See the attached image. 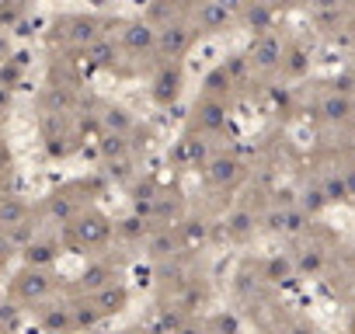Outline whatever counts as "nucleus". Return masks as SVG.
<instances>
[{"label":"nucleus","mask_w":355,"mask_h":334,"mask_svg":"<svg viewBox=\"0 0 355 334\" xmlns=\"http://www.w3.org/2000/svg\"><path fill=\"white\" fill-rule=\"evenodd\" d=\"M4 108H8V87L0 84V112H4Z\"/></svg>","instance_id":"4"},{"label":"nucleus","mask_w":355,"mask_h":334,"mask_svg":"<svg viewBox=\"0 0 355 334\" xmlns=\"http://www.w3.org/2000/svg\"><path fill=\"white\" fill-rule=\"evenodd\" d=\"M49 289V282L39 275V272H28V275H21V282H18V292L21 296H42Z\"/></svg>","instance_id":"1"},{"label":"nucleus","mask_w":355,"mask_h":334,"mask_svg":"<svg viewBox=\"0 0 355 334\" xmlns=\"http://www.w3.org/2000/svg\"><path fill=\"white\" fill-rule=\"evenodd\" d=\"M8 53H11V46H8V39L0 35V60H8Z\"/></svg>","instance_id":"3"},{"label":"nucleus","mask_w":355,"mask_h":334,"mask_svg":"<svg viewBox=\"0 0 355 334\" xmlns=\"http://www.w3.org/2000/svg\"><path fill=\"white\" fill-rule=\"evenodd\" d=\"M4 164H8V146L0 143V167H4Z\"/></svg>","instance_id":"5"},{"label":"nucleus","mask_w":355,"mask_h":334,"mask_svg":"<svg viewBox=\"0 0 355 334\" xmlns=\"http://www.w3.org/2000/svg\"><path fill=\"white\" fill-rule=\"evenodd\" d=\"M21 216H25V206H21L18 199H11V202H4V206H0V223H4V227H15V223H21Z\"/></svg>","instance_id":"2"}]
</instances>
